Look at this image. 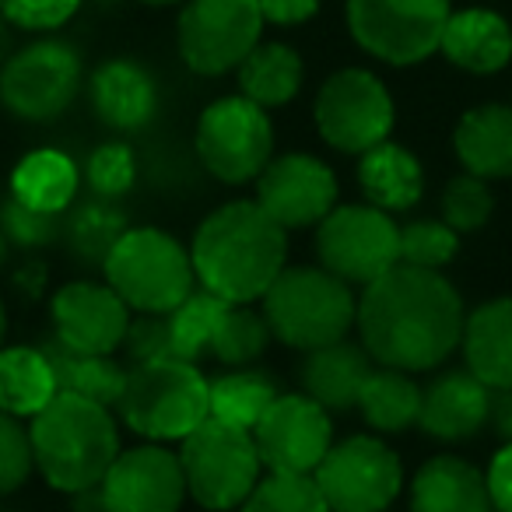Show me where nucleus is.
I'll return each mask as SVG.
<instances>
[{
  "label": "nucleus",
  "mask_w": 512,
  "mask_h": 512,
  "mask_svg": "<svg viewBox=\"0 0 512 512\" xmlns=\"http://www.w3.org/2000/svg\"><path fill=\"white\" fill-rule=\"evenodd\" d=\"M256 4L264 11V22L274 25H299L320 8V0H256Z\"/></svg>",
  "instance_id": "nucleus-45"
},
{
  "label": "nucleus",
  "mask_w": 512,
  "mask_h": 512,
  "mask_svg": "<svg viewBox=\"0 0 512 512\" xmlns=\"http://www.w3.org/2000/svg\"><path fill=\"white\" fill-rule=\"evenodd\" d=\"M460 253V232L446 221H411L400 228V264L421 271H442Z\"/></svg>",
  "instance_id": "nucleus-37"
},
{
  "label": "nucleus",
  "mask_w": 512,
  "mask_h": 512,
  "mask_svg": "<svg viewBox=\"0 0 512 512\" xmlns=\"http://www.w3.org/2000/svg\"><path fill=\"white\" fill-rule=\"evenodd\" d=\"M274 341L271 323H267L264 309L256 313L253 306H228L221 316V327L211 341V355L228 369H246L256 358L264 355L267 344Z\"/></svg>",
  "instance_id": "nucleus-34"
},
{
  "label": "nucleus",
  "mask_w": 512,
  "mask_h": 512,
  "mask_svg": "<svg viewBox=\"0 0 512 512\" xmlns=\"http://www.w3.org/2000/svg\"><path fill=\"white\" fill-rule=\"evenodd\" d=\"M81 0H0V11L11 25L32 32L60 29L78 11Z\"/></svg>",
  "instance_id": "nucleus-43"
},
{
  "label": "nucleus",
  "mask_w": 512,
  "mask_h": 512,
  "mask_svg": "<svg viewBox=\"0 0 512 512\" xmlns=\"http://www.w3.org/2000/svg\"><path fill=\"white\" fill-rule=\"evenodd\" d=\"M411 512H491L488 481L460 456H432L411 481Z\"/></svg>",
  "instance_id": "nucleus-23"
},
{
  "label": "nucleus",
  "mask_w": 512,
  "mask_h": 512,
  "mask_svg": "<svg viewBox=\"0 0 512 512\" xmlns=\"http://www.w3.org/2000/svg\"><path fill=\"white\" fill-rule=\"evenodd\" d=\"M81 172L71 155L57 148L29 151L11 172V197L22 200L32 211L64 214L71 200L78 197Z\"/></svg>",
  "instance_id": "nucleus-27"
},
{
  "label": "nucleus",
  "mask_w": 512,
  "mask_h": 512,
  "mask_svg": "<svg viewBox=\"0 0 512 512\" xmlns=\"http://www.w3.org/2000/svg\"><path fill=\"white\" fill-rule=\"evenodd\" d=\"M92 106L113 130H141L155 116V81L134 60H109L92 74Z\"/></svg>",
  "instance_id": "nucleus-24"
},
{
  "label": "nucleus",
  "mask_w": 512,
  "mask_h": 512,
  "mask_svg": "<svg viewBox=\"0 0 512 512\" xmlns=\"http://www.w3.org/2000/svg\"><path fill=\"white\" fill-rule=\"evenodd\" d=\"M421 386L411 379V372L400 369H379L369 372L362 393H358V414L365 418V425L379 435H400L407 428L418 425L421 418Z\"/></svg>",
  "instance_id": "nucleus-29"
},
{
  "label": "nucleus",
  "mask_w": 512,
  "mask_h": 512,
  "mask_svg": "<svg viewBox=\"0 0 512 512\" xmlns=\"http://www.w3.org/2000/svg\"><path fill=\"white\" fill-rule=\"evenodd\" d=\"M449 15V0H348L351 36L358 46L397 67L432 57Z\"/></svg>",
  "instance_id": "nucleus-11"
},
{
  "label": "nucleus",
  "mask_w": 512,
  "mask_h": 512,
  "mask_svg": "<svg viewBox=\"0 0 512 512\" xmlns=\"http://www.w3.org/2000/svg\"><path fill=\"white\" fill-rule=\"evenodd\" d=\"M463 320V299L442 271L397 264L365 285L355 327L372 362L400 372H428L460 348Z\"/></svg>",
  "instance_id": "nucleus-1"
},
{
  "label": "nucleus",
  "mask_w": 512,
  "mask_h": 512,
  "mask_svg": "<svg viewBox=\"0 0 512 512\" xmlns=\"http://www.w3.org/2000/svg\"><path fill=\"white\" fill-rule=\"evenodd\" d=\"M120 414L130 432L148 442H183L197 425L211 418V383L197 362L162 358L127 372Z\"/></svg>",
  "instance_id": "nucleus-5"
},
{
  "label": "nucleus",
  "mask_w": 512,
  "mask_h": 512,
  "mask_svg": "<svg viewBox=\"0 0 512 512\" xmlns=\"http://www.w3.org/2000/svg\"><path fill=\"white\" fill-rule=\"evenodd\" d=\"M36 456H32V439L22 418L0 411V495H11L29 481Z\"/></svg>",
  "instance_id": "nucleus-40"
},
{
  "label": "nucleus",
  "mask_w": 512,
  "mask_h": 512,
  "mask_svg": "<svg viewBox=\"0 0 512 512\" xmlns=\"http://www.w3.org/2000/svg\"><path fill=\"white\" fill-rule=\"evenodd\" d=\"M8 246H11V239L4 235V228H0V267H4V260H8Z\"/></svg>",
  "instance_id": "nucleus-47"
},
{
  "label": "nucleus",
  "mask_w": 512,
  "mask_h": 512,
  "mask_svg": "<svg viewBox=\"0 0 512 512\" xmlns=\"http://www.w3.org/2000/svg\"><path fill=\"white\" fill-rule=\"evenodd\" d=\"M316 256L330 274L365 288L400 264V228L383 207L341 204L316 225Z\"/></svg>",
  "instance_id": "nucleus-8"
},
{
  "label": "nucleus",
  "mask_w": 512,
  "mask_h": 512,
  "mask_svg": "<svg viewBox=\"0 0 512 512\" xmlns=\"http://www.w3.org/2000/svg\"><path fill=\"white\" fill-rule=\"evenodd\" d=\"M81 88V60L64 43H36L15 53L0 71V102L32 123L67 113Z\"/></svg>",
  "instance_id": "nucleus-15"
},
{
  "label": "nucleus",
  "mask_w": 512,
  "mask_h": 512,
  "mask_svg": "<svg viewBox=\"0 0 512 512\" xmlns=\"http://www.w3.org/2000/svg\"><path fill=\"white\" fill-rule=\"evenodd\" d=\"M43 351L53 362L60 393H78V397L95 400L109 411L120 404L127 372H123V365H116L113 355H78V351H67L57 341H50Z\"/></svg>",
  "instance_id": "nucleus-30"
},
{
  "label": "nucleus",
  "mask_w": 512,
  "mask_h": 512,
  "mask_svg": "<svg viewBox=\"0 0 512 512\" xmlns=\"http://www.w3.org/2000/svg\"><path fill=\"white\" fill-rule=\"evenodd\" d=\"M197 155L214 179L242 186L256 179L274 158V127L267 109L246 95H228L200 113Z\"/></svg>",
  "instance_id": "nucleus-9"
},
{
  "label": "nucleus",
  "mask_w": 512,
  "mask_h": 512,
  "mask_svg": "<svg viewBox=\"0 0 512 512\" xmlns=\"http://www.w3.org/2000/svg\"><path fill=\"white\" fill-rule=\"evenodd\" d=\"M144 4H176V0H144Z\"/></svg>",
  "instance_id": "nucleus-49"
},
{
  "label": "nucleus",
  "mask_w": 512,
  "mask_h": 512,
  "mask_svg": "<svg viewBox=\"0 0 512 512\" xmlns=\"http://www.w3.org/2000/svg\"><path fill=\"white\" fill-rule=\"evenodd\" d=\"M232 302L218 299L207 288H193L183 302H179L169 316V330H172V344H176V355L186 358V362H197L204 351H211V341L221 327V316L228 313Z\"/></svg>",
  "instance_id": "nucleus-33"
},
{
  "label": "nucleus",
  "mask_w": 512,
  "mask_h": 512,
  "mask_svg": "<svg viewBox=\"0 0 512 512\" xmlns=\"http://www.w3.org/2000/svg\"><path fill=\"white\" fill-rule=\"evenodd\" d=\"M372 372V355L355 341H334L323 348L306 351L302 362V386L306 393L323 404L330 414L334 411H351L358 404L365 379Z\"/></svg>",
  "instance_id": "nucleus-21"
},
{
  "label": "nucleus",
  "mask_w": 512,
  "mask_h": 512,
  "mask_svg": "<svg viewBox=\"0 0 512 512\" xmlns=\"http://www.w3.org/2000/svg\"><path fill=\"white\" fill-rule=\"evenodd\" d=\"M264 11L256 0H190L179 18V53L197 74H225L260 46Z\"/></svg>",
  "instance_id": "nucleus-13"
},
{
  "label": "nucleus",
  "mask_w": 512,
  "mask_h": 512,
  "mask_svg": "<svg viewBox=\"0 0 512 512\" xmlns=\"http://www.w3.org/2000/svg\"><path fill=\"white\" fill-rule=\"evenodd\" d=\"M256 204L281 228L320 225L337 207V176L327 162L302 151H288L267 162L256 176Z\"/></svg>",
  "instance_id": "nucleus-17"
},
{
  "label": "nucleus",
  "mask_w": 512,
  "mask_h": 512,
  "mask_svg": "<svg viewBox=\"0 0 512 512\" xmlns=\"http://www.w3.org/2000/svg\"><path fill=\"white\" fill-rule=\"evenodd\" d=\"M239 88L256 106H285L302 88V60L292 46L267 43L256 46L239 64Z\"/></svg>",
  "instance_id": "nucleus-31"
},
{
  "label": "nucleus",
  "mask_w": 512,
  "mask_h": 512,
  "mask_svg": "<svg viewBox=\"0 0 512 512\" xmlns=\"http://www.w3.org/2000/svg\"><path fill=\"white\" fill-rule=\"evenodd\" d=\"M102 274L134 313H172L197 285L190 249L151 225L127 228L109 249Z\"/></svg>",
  "instance_id": "nucleus-6"
},
{
  "label": "nucleus",
  "mask_w": 512,
  "mask_h": 512,
  "mask_svg": "<svg viewBox=\"0 0 512 512\" xmlns=\"http://www.w3.org/2000/svg\"><path fill=\"white\" fill-rule=\"evenodd\" d=\"M0 228L11 242L25 249H39L50 246L57 239V232L64 228V214H50V211H32L22 200L8 197V204L0 207Z\"/></svg>",
  "instance_id": "nucleus-41"
},
{
  "label": "nucleus",
  "mask_w": 512,
  "mask_h": 512,
  "mask_svg": "<svg viewBox=\"0 0 512 512\" xmlns=\"http://www.w3.org/2000/svg\"><path fill=\"white\" fill-rule=\"evenodd\" d=\"M358 186L372 207L383 211H411L425 193V169L404 144L383 141L369 148L358 162Z\"/></svg>",
  "instance_id": "nucleus-26"
},
{
  "label": "nucleus",
  "mask_w": 512,
  "mask_h": 512,
  "mask_svg": "<svg viewBox=\"0 0 512 512\" xmlns=\"http://www.w3.org/2000/svg\"><path fill=\"white\" fill-rule=\"evenodd\" d=\"M495 214V193H491L488 179L460 172L446 183L442 190V221L456 232H477L484 228Z\"/></svg>",
  "instance_id": "nucleus-38"
},
{
  "label": "nucleus",
  "mask_w": 512,
  "mask_h": 512,
  "mask_svg": "<svg viewBox=\"0 0 512 512\" xmlns=\"http://www.w3.org/2000/svg\"><path fill=\"white\" fill-rule=\"evenodd\" d=\"M439 50L470 74H495L512 60V29L488 8H467L449 15Z\"/></svg>",
  "instance_id": "nucleus-22"
},
{
  "label": "nucleus",
  "mask_w": 512,
  "mask_h": 512,
  "mask_svg": "<svg viewBox=\"0 0 512 512\" xmlns=\"http://www.w3.org/2000/svg\"><path fill=\"white\" fill-rule=\"evenodd\" d=\"M4 334H8V313H4V302H0V348H4Z\"/></svg>",
  "instance_id": "nucleus-48"
},
{
  "label": "nucleus",
  "mask_w": 512,
  "mask_h": 512,
  "mask_svg": "<svg viewBox=\"0 0 512 512\" xmlns=\"http://www.w3.org/2000/svg\"><path fill=\"white\" fill-rule=\"evenodd\" d=\"M316 127L330 148L365 155L376 144L390 141L393 99L376 74L348 67L330 74L316 95Z\"/></svg>",
  "instance_id": "nucleus-12"
},
{
  "label": "nucleus",
  "mask_w": 512,
  "mask_h": 512,
  "mask_svg": "<svg viewBox=\"0 0 512 512\" xmlns=\"http://www.w3.org/2000/svg\"><path fill=\"white\" fill-rule=\"evenodd\" d=\"M239 512H330V505L313 474H267Z\"/></svg>",
  "instance_id": "nucleus-36"
},
{
  "label": "nucleus",
  "mask_w": 512,
  "mask_h": 512,
  "mask_svg": "<svg viewBox=\"0 0 512 512\" xmlns=\"http://www.w3.org/2000/svg\"><path fill=\"white\" fill-rule=\"evenodd\" d=\"M102 512H179L186 498V477L179 453L162 442H144L113 460L99 484Z\"/></svg>",
  "instance_id": "nucleus-16"
},
{
  "label": "nucleus",
  "mask_w": 512,
  "mask_h": 512,
  "mask_svg": "<svg viewBox=\"0 0 512 512\" xmlns=\"http://www.w3.org/2000/svg\"><path fill=\"white\" fill-rule=\"evenodd\" d=\"M488 421L505 442H512V390H491V414Z\"/></svg>",
  "instance_id": "nucleus-46"
},
{
  "label": "nucleus",
  "mask_w": 512,
  "mask_h": 512,
  "mask_svg": "<svg viewBox=\"0 0 512 512\" xmlns=\"http://www.w3.org/2000/svg\"><path fill=\"white\" fill-rule=\"evenodd\" d=\"M260 302H264L274 341L299 351L344 341L358 316V299L351 285L320 264L285 267Z\"/></svg>",
  "instance_id": "nucleus-4"
},
{
  "label": "nucleus",
  "mask_w": 512,
  "mask_h": 512,
  "mask_svg": "<svg viewBox=\"0 0 512 512\" xmlns=\"http://www.w3.org/2000/svg\"><path fill=\"white\" fill-rule=\"evenodd\" d=\"M127 218L123 211H116L109 200L95 197L88 204H81L78 211L67 221V239H71V249L88 260V264H106L109 249L116 246L123 232H127Z\"/></svg>",
  "instance_id": "nucleus-35"
},
{
  "label": "nucleus",
  "mask_w": 512,
  "mask_h": 512,
  "mask_svg": "<svg viewBox=\"0 0 512 512\" xmlns=\"http://www.w3.org/2000/svg\"><path fill=\"white\" fill-rule=\"evenodd\" d=\"M274 397H278V386L267 372H256L249 365L232 369L211 383V418L221 425L253 432L267 414V407L274 404Z\"/></svg>",
  "instance_id": "nucleus-32"
},
{
  "label": "nucleus",
  "mask_w": 512,
  "mask_h": 512,
  "mask_svg": "<svg viewBox=\"0 0 512 512\" xmlns=\"http://www.w3.org/2000/svg\"><path fill=\"white\" fill-rule=\"evenodd\" d=\"M453 148L470 176H512V109L477 106L470 113H463V120L456 123Z\"/></svg>",
  "instance_id": "nucleus-25"
},
{
  "label": "nucleus",
  "mask_w": 512,
  "mask_h": 512,
  "mask_svg": "<svg viewBox=\"0 0 512 512\" xmlns=\"http://www.w3.org/2000/svg\"><path fill=\"white\" fill-rule=\"evenodd\" d=\"M32 456L43 481L67 495L99 488L120 456V432L109 407L78 393H57L29 428Z\"/></svg>",
  "instance_id": "nucleus-3"
},
{
  "label": "nucleus",
  "mask_w": 512,
  "mask_h": 512,
  "mask_svg": "<svg viewBox=\"0 0 512 512\" xmlns=\"http://www.w3.org/2000/svg\"><path fill=\"white\" fill-rule=\"evenodd\" d=\"M57 393V372L43 348H0V411L36 418Z\"/></svg>",
  "instance_id": "nucleus-28"
},
{
  "label": "nucleus",
  "mask_w": 512,
  "mask_h": 512,
  "mask_svg": "<svg viewBox=\"0 0 512 512\" xmlns=\"http://www.w3.org/2000/svg\"><path fill=\"white\" fill-rule=\"evenodd\" d=\"M253 442L271 474H316L334 446L330 411L309 393H278L253 428Z\"/></svg>",
  "instance_id": "nucleus-14"
},
{
  "label": "nucleus",
  "mask_w": 512,
  "mask_h": 512,
  "mask_svg": "<svg viewBox=\"0 0 512 512\" xmlns=\"http://www.w3.org/2000/svg\"><path fill=\"white\" fill-rule=\"evenodd\" d=\"M190 260L200 288L232 306H253L285 271L288 235L256 200H228L193 232Z\"/></svg>",
  "instance_id": "nucleus-2"
},
{
  "label": "nucleus",
  "mask_w": 512,
  "mask_h": 512,
  "mask_svg": "<svg viewBox=\"0 0 512 512\" xmlns=\"http://www.w3.org/2000/svg\"><path fill=\"white\" fill-rule=\"evenodd\" d=\"M491 386H484L470 369L442 372L421 393L418 425L439 442H467L488 425Z\"/></svg>",
  "instance_id": "nucleus-19"
},
{
  "label": "nucleus",
  "mask_w": 512,
  "mask_h": 512,
  "mask_svg": "<svg viewBox=\"0 0 512 512\" xmlns=\"http://www.w3.org/2000/svg\"><path fill=\"white\" fill-rule=\"evenodd\" d=\"M85 179L92 186L95 197L102 200H116L134 186L137 179V158L127 144H102V148L92 151L88 158V169H85Z\"/></svg>",
  "instance_id": "nucleus-39"
},
{
  "label": "nucleus",
  "mask_w": 512,
  "mask_h": 512,
  "mask_svg": "<svg viewBox=\"0 0 512 512\" xmlns=\"http://www.w3.org/2000/svg\"><path fill=\"white\" fill-rule=\"evenodd\" d=\"M467 369L491 390H512V295L477 306L460 337Z\"/></svg>",
  "instance_id": "nucleus-20"
},
{
  "label": "nucleus",
  "mask_w": 512,
  "mask_h": 512,
  "mask_svg": "<svg viewBox=\"0 0 512 512\" xmlns=\"http://www.w3.org/2000/svg\"><path fill=\"white\" fill-rule=\"evenodd\" d=\"M179 467L186 477V495L211 512L239 509L264 474L253 432L221 425L214 418L179 442Z\"/></svg>",
  "instance_id": "nucleus-7"
},
{
  "label": "nucleus",
  "mask_w": 512,
  "mask_h": 512,
  "mask_svg": "<svg viewBox=\"0 0 512 512\" xmlns=\"http://www.w3.org/2000/svg\"><path fill=\"white\" fill-rule=\"evenodd\" d=\"M130 313L106 281H71L50 302L53 341L78 355H113L134 320Z\"/></svg>",
  "instance_id": "nucleus-18"
},
{
  "label": "nucleus",
  "mask_w": 512,
  "mask_h": 512,
  "mask_svg": "<svg viewBox=\"0 0 512 512\" xmlns=\"http://www.w3.org/2000/svg\"><path fill=\"white\" fill-rule=\"evenodd\" d=\"M488 495H491V509L498 512H512V442H505L488 463Z\"/></svg>",
  "instance_id": "nucleus-44"
},
{
  "label": "nucleus",
  "mask_w": 512,
  "mask_h": 512,
  "mask_svg": "<svg viewBox=\"0 0 512 512\" xmlns=\"http://www.w3.org/2000/svg\"><path fill=\"white\" fill-rule=\"evenodd\" d=\"M313 477L330 512H386L404 488V463L379 435H351L330 446Z\"/></svg>",
  "instance_id": "nucleus-10"
},
{
  "label": "nucleus",
  "mask_w": 512,
  "mask_h": 512,
  "mask_svg": "<svg viewBox=\"0 0 512 512\" xmlns=\"http://www.w3.org/2000/svg\"><path fill=\"white\" fill-rule=\"evenodd\" d=\"M123 348H127L130 362H162V358H179L176 344H172L169 316L165 313H141L137 320H130L127 337H123Z\"/></svg>",
  "instance_id": "nucleus-42"
}]
</instances>
